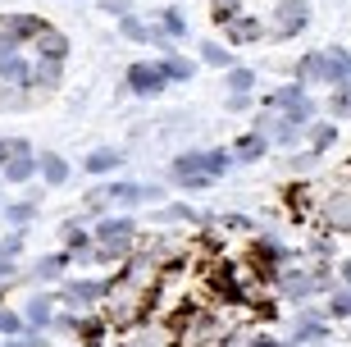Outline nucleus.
<instances>
[{
  "mask_svg": "<svg viewBox=\"0 0 351 347\" xmlns=\"http://www.w3.org/2000/svg\"><path fill=\"white\" fill-rule=\"evenodd\" d=\"M64 270V256H51V260H41V274H60Z\"/></svg>",
  "mask_w": 351,
  "mask_h": 347,
  "instance_id": "nucleus-13",
  "label": "nucleus"
},
{
  "mask_svg": "<svg viewBox=\"0 0 351 347\" xmlns=\"http://www.w3.org/2000/svg\"><path fill=\"white\" fill-rule=\"evenodd\" d=\"M114 165H119V151H96V155L87 160L91 174H105V169H114Z\"/></svg>",
  "mask_w": 351,
  "mask_h": 347,
  "instance_id": "nucleus-8",
  "label": "nucleus"
},
{
  "mask_svg": "<svg viewBox=\"0 0 351 347\" xmlns=\"http://www.w3.org/2000/svg\"><path fill=\"white\" fill-rule=\"evenodd\" d=\"M10 219H14V224H27V219H32V206H14Z\"/></svg>",
  "mask_w": 351,
  "mask_h": 347,
  "instance_id": "nucleus-14",
  "label": "nucleus"
},
{
  "mask_svg": "<svg viewBox=\"0 0 351 347\" xmlns=\"http://www.w3.org/2000/svg\"><path fill=\"white\" fill-rule=\"evenodd\" d=\"M165 65H137V69H128V87L132 91H142V96H151V91H160L165 87Z\"/></svg>",
  "mask_w": 351,
  "mask_h": 347,
  "instance_id": "nucleus-2",
  "label": "nucleus"
},
{
  "mask_svg": "<svg viewBox=\"0 0 351 347\" xmlns=\"http://www.w3.org/2000/svg\"><path fill=\"white\" fill-rule=\"evenodd\" d=\"M69 41L60 37V32H41V55H51V60H64Z\"/></svg>",
  "mask_w": 351,
  "mask_h": 347,
  "instance_id": "nucleus-7",
  "label": "nucleus"
},
{
  "mask_svg": "<svg viewBox=\"0 0 351 347\" xmlns=\"http://www.w3.org/2000/svg\"><path fill=\"white\" fill-rule=\"evenodd\" d=\"M165 74H169V78H187V74H192V69L182 65V60H165Z\"/></svg>",
  "mask_w": 351,
  "mask_h": 347,
  "instance_id": "nucleus-12",
  "label": "nucleus"
},
{
  "mask_svg": "<svg viewBox=\"0 0 351 347\" xmlns=\"http://www.w3.org/2000/svg\"><path fill=\"white\" fill-rule=\"evenodd\" d=\"M333 142V128H315V146H328Z\"/></svg>",
  "mask_w": 351,
  "mask_h": 347,
  "instance_id": "nucleus-17",
  "label": "nucleus"
},
{
  "mask_svg": "<svg viewBox=\"0 0 351 347\" xmlns=\"http://www.w3.org/2000/svg\"><path fill=\"white\" fill-rule=\"evenodd\" d=\"M228 82H233V91H247L251 87V74H247V69H233V78H228Z\"/></svg>",
  "mask_w": 351,
  "mask_h": 347,
  "instance_id": "nucleus-11",
  "label": "nucleus"
},
{
  "mask_svg": "<svg viewBox=\"0 0 351 347\" xmlns=\"http://www.w3.org/2000/svg\"><path fill=\"white\" fill-rule=\"evenodd\" d=\"M101 238H105V243H119V247H123L132 238V224H128V219H105V224H101Z\"/></svg>",
  "mask_w": 351,
  "mask_h": 347,
  "instance_id": "nucleus-5",
  "label": "nucleus"
},
{
  "mask_svg": "<svg viewBox=\"0 0 351 347\" xmlns=\"http://www.w3.org/2000/svg\"><path fill=\"white\" fill-rule=\"evenodd\" d=\"M37 165H41V174H46V183H64L69 179V169H64V160H60V155H41Z\"/></svg>",
  "mask_w": 351,
  "mask_h": 347,
  "instance_id": "nucleus-6",
  "label": "nucleus"
},
{
  "mask_svg": "<svg viewBox=\"0 0 351 347\" xmlns=\"http://www.w3.org/2000/svg\"><path fill=\"white\" fill-rule=\"evenodd\" d=\"M306 19H311L306 0H283V5H278V19H274V32H278V37H292L297 27H306Z\"/></svg>",
  "mask_w": 351,
  "mask_h": 347,
  "instance_id": "nucleus-1",
  "label": "nucleus"
},
{
  "mask_svg": "<svg viewBox=\"0 0 351 347\" xmlns=\"http://www.w3.org/2000/svg\"><path fill=\"white\" fill-rule=\"evenodd\" d=\"M201 55H206L210 65H228V55H223L219 46H210V41H206V46H201Z\"/></svg>",
  "mask_w": 351,
  "mask_h": 347,
  "instance_id": "nucleus-10",
  "label": "nucleus"
},
{
  "mask_svg": "<svg viewBox=\"0 0 351 347\" xmlns=\"http://www.w3.org/2000/svg\"><path fill=\"white\" fill-rule=\"evenodd\" d=\"M261 151H265V137H247V142H237V155H242V160H256Z\"/></svg>",
  "mask_w": 351,
  "mask_h": 347,
  "instance_id": "nucleus-9",
  "label": "nucleus"
},
{
  "mask_svg": "<svg viewBox=\"0 0 351 347\" xmlns=\"http://www.w3.org/2000/svg\"><path fill=\"white\" fill-rule=\"evenodd\" d=\"M0 329L5 334H19V315H0Z\"/></svg>",
  "mask_w": 351,
  "mask_h": 347,
  "instance_id": "nucleus-16",
  "label": "nucleus"
},
{
  "mask_svg": "<svg viewBox=\"0 0 351 347\" xmlns=\"http://www.w3.org/2000/svg\"><path fill=\"white\" fill-rule=\"evenodd\" d=\"M5 32H10V46L14 41H27L32 32H41V19H32V14H14L10 23H5Z\"/></svg>",
  "mask_w": 351,
  "mask_h": 347,
  "instance_id": "nucleus-4",
  "label": "nucleus"
},
{
  "mask_svg": "<svg viewBox=\"0 0 351 347\" xmlns=\"http://www.w3.org/2000/svg\"><path fill=\"white\" fill-rule=\"evenodd\" d=\"M165 23H169V32H173V37H182V19H178V14H173V10L165 14Z\"/></svg>",
  "mask_w": 351,
  "mask_h": 347,
  "instance_id": "nucleus-15",
  "label": "nucleus"
},
{
  "mask_svg": "<svg viewBox=\"0 0 351 347\" xmlns=\"http://www.w3.org/2000/svg\"><path fill=\"white\" fill-rule=\"evenodd\" d=\"M32 169H41V165H32V155H27V142H10V160H5V174H10V183L32 179Z\"/></svg>",
  "mask_w": 351,
  "mask_h": 347,
  "instance_id": "nucleus-3",
  "label": "nucleus"
}]
</instances>
